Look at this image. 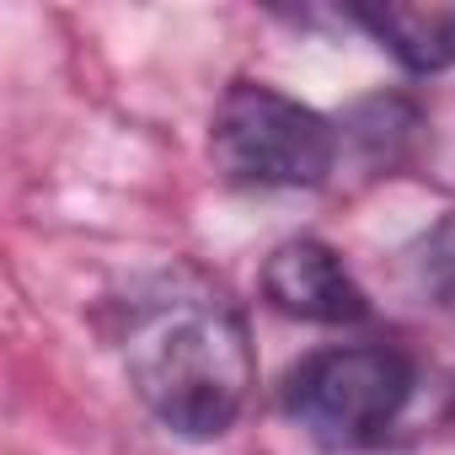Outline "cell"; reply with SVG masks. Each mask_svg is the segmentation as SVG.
<instances>
[{
    "instance_id": "obj_6",
    "label": "cell",
    "mask_w": 455,
    "mask_h": 455,
    "mask_svg": "<svg viewBox=\"0 0 455 455\" xmlns=\"http://www.w3.org/2000/svg\"><path fill=\"white\" fill-rule=\"evenodd\" d=\"M423 274H428V284H434L439 295H450V300H455V220L434 231L428 258H423Z\"/></svg>"
},
{
    "instance_id": "obj_4",
    "label": "cell",
    "mask_w": 455,
    "mask_h": 455,
    "mask_svg": "<svg viewBox=\"0 0 455 455\" xmlns=\"http://www.w3.org/2000/svg\"><path fill=\"white\" fill-rule=\"evenodd\" d=\"M263 295L284 311V316H300V322H322V327H348V322H364L370 316V300L364 290L354 284V274L343 268V258L327 247V242H284L268 268H263Z\"/></svg>"
},
{
    "instance_id": "obj_2",
    "label": "cell",
    "mask_w": 455,
    "mask_h": 455,
    "mask_svg": "<svg viewBox=\"0 0 455 455\" xmlns=\"http://www.w3.org/2000/svg\"><path fill=\"white\" fill-rule=\"evenodd\" d=\"M209 156L242 188H316L338 161V134L295 97L236 81L209 118Z\"/></svg>"
},
{
    "instance_id": "obj_1",
    "label": "cell",
    "mask_w": 455,
    "mask_h": 455,
    "mask_svg": "<svg viewBox=\"0 0 455 455\" xmlns=\"http://www.w3.org/2000/svg\"><path fill=\"white\" fill-rule=\"evenodd\" d=\"M124 370L156 423L182 439H214L236 423L258 375L247 316L214 284L161 279L129 306Z\"/></svg>"
},
{
    "instance_id": "obj_3",
    "label": "cell",
    "mask_w": 455,
    "mask_h": 455,
    "mask_svg": "<svg viewBox=\"0 0 455 455\" xmlns=\"http://www.w3.org/2000/svg\"><path fill=\"white\" fill-rule=\"evenodd\" d=\"M412 402V364L396 348L354 343L322 348L290 370L284 407L290 418L327 450H364L375 444L402 407Z\"/></svg>"
},
{
    "instance_id": "obj_5",
    "label": "cell",
    "mask_w": 455,
    "mask_h": 455,
    "mask_svg": "<svg viewBox=\"0 0 455 455\" xmlns=\"http://www.w3.org/2000/svg\"><path fill=\"white\" fill-rule=\"evenodd\" d=\"M354 22L370 28L407 70L455 65V0H386V6H359Z\"/></svg>"
}]
</instances>
